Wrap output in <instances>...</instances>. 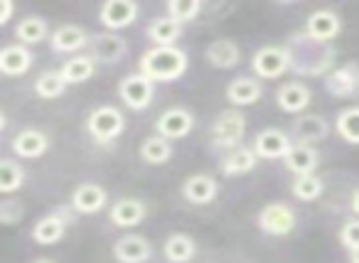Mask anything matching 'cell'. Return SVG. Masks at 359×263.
<instances>
[{
    "label": "cell",
    "instance_id": "e0dca14e",
    "mask_svg": "<svg viewBox=\"0 0 359 263\" xmlns=\"http://www.w3.org/2000/svg\"><path fill=\"white\" fill-rule=\"evenodd\" d=\"M11 150L15 158L37 160L50 150V138H47V133H42V130H37V128H25L13 138Z\"/></svg>",
    "mask_w": 359,
    "mask_h": 263
},
{
    "label": "cell",
    "instance_id": "7bdbcfd3",
    "mask_svg": "<svg viewBox=\"0 0 359 263\" xmlns=\"http://www.w3.org/2000/svg\"><path fill=\"white\" fill-rule=\"evenodd\" d=\"M35 263H55L52 258H40V261H35Z\"/></svg>",
    "mask_w": 359,
    "mask_h": 263
},
{
    "label": "cell",
    "instance_id": "6da1fadb",
    "mask_svg": "<svg viewBox=\"0 0 359 263\" xmlns=\"http://www.w3.org/2000/svg\"><path fill=\"white\" fill-rule=\"evenodd\" d=\"M285 52L290 57V72L298 76H327L334 69V50L332 42H320L308 32H295L285 40Z\"/></svg>",
    "mask_w": 359,
    "mask_h": 263
},
{
    "label": "cell",
    "instance_id": "f546056e",
    "mask_svg": "<svg viewBox=\"0 0 359 263\" xmlns=\"http://www.w3.org/2000/svg\"><path fill=\"white\" fill-rule=\"evenodd\" d=\"M50 30H47V20L40 15H25L20 22L15 25V40L20 45H40L47 40Z\"/></svg>",
    "mask_w": 359,
    "mask_h": 263
},
{
    "label": "cell",
    "instance_id": "5b68a950",
    "mask_svg": "<svg viewBox=\"0 0 359 263\" xmlns=\"http://www.w3.org/2000/svg\"><path fill=\"white\" fill-rule=\"evenodd\" d=\"M155 96V81H150L145 74L133 72V74H126L118 81V99L123 101V106L133 111H143L153 104Z\"/></svg>",
    "mask_w": 359,
    "mask_h": 263
},
{
    "label": "cell",
    "instance_id": "cb8c5ba5",
    "mask_svg": "<svg viewBox=\"0 0 359 263\" xmlns=\"http://www.w3.org/2000/svg\"><path fill=\"white\" fill-rule=\"evenodd\" d=\"M205 60L215 69H234L241 62V50L234 40L229 37H219V40H212L205 47Z\"/></svg>",
    "mask_w": 359,
    "mask_h": 263
},
{
    "label": "cell",
    "instance_id": "7c38bea8",
    "mask_svg": "<svg viewBox=\"0 0 359 263\" xmlns=\"http://www.w3.org/2000/svg\"><path fill=\"white\" fill-rule=\"evenodd\" d=\"M91 57L96 65H118L128 52V42L118 35V32H99L91 35Z\"/></svg>",
    "mask_w": 359,
    "mask_h": 263
},
{
    "label": "cell",
    "instance_id": "4fadbf2b",
    "mask_svg": "<svg viewBox=\"0 0 359 263\" xmlns=\"http://www.w3.org/2000/svg\"><path fill=\"white\" fill-rule=\"evenodd\" d=\"M330 135V123L325 116L320 114H305L298 116L290 126V138L293 143L300 145H315L320 140H325Z\"/></svg>",
    "mask_w": 359,
    "mask_h": 263
},
{
    "label": "cell",
    "instance_id": "484cf974",
    "mask_svg": "<svg viewBox=\"0 0 359 263\" xmlns=\"http://www.w3.org/2000/svg\"><path fill=\"white\" fill-rule=\"evenodd\" d=\"M283 165L295 175H313L320 165V153L315 150V145H300L293 143V148L288 150V155L283 158Z\"/></svg>",
    "mask_w": 359,
    "mask_h": 263
},
{
    "label": "cell",
    "instance_id": "83f0119b",
    "mask_svg": "<svg viewBox=\"0 0 359 263\" xmlns=\"http://www.w3.org/2000/svg\"><path fill=\"white\" fill-rule=\"evenodd\" d=\"M256 160H259V155H256L254 148H249V145H239V148L229 150V153L222 158V173L229 175V177L249 175L251 170L256 168Z\"/></svg>",
    "mask_w": 359,
    "mask_h": 263
},
{
    "label": "cell",
    "instance_id": "f1b7e54d",
    "mask_svg": "<svg viewBox=\"0 0 359 263\" xmlns=\"http://www.w3.org/2000/svg\"><path fill=\"white\" fill-rule=\"evenodd\" d=\"M197 253V243L190 234H170L163 243V256L170 263H190Z\"/></svg>",
    "mask_w": 359,
    "mask_h": 263
},
{
    "label": "cell",
    "instance_id": "d6986e66",
    "mask_svg": "<svg viewBox=\"0 0 359 263\" xmlns=\"http://www.w3.org/2000/svg\"><path fill=\"white\" fill-rule=\"evenodd\" d=\"M50 45L57 55H74L91 45V37L84 27L79 25H60L50 35Z\"/></svg>",
    "mask_w": 359,
    "mask_h": 263
},
{
    "label": "cell",
    "instance_id": "1f68e13d",
    "mask_svg": "<svg viewBox=\"0 0 359 263\" xmlns=\"http://www.w3.org/2000/svg\"><path fill=\"white\" fill-rule=\"evenodd\" d=\"M140 158L148 165H165L172 158V140L163 135H150L140 143Z\"/></svg>",
    "mask_w": 359,
    "mask_h": 263
},
{
    "label": "cell",
    "instance_id": "b9f144b4",
    "mask_svg": "<svg viewBox=\"0 0 359 263\" xmlns=\"http://www.w3.org/2000/svg\"><path fill=\"white\" fill-rule=\"evenodd\" d=\"M349 263H359V248L357 251H349Z\"/></svg>",
    "mask_w": 359,
    "mask_h": 263
},
{
    "label": "cell",
    "instance_id": "4316f807",
    "mask_svg": "<svg viewBox=\"0 0 359 263\" xmlns=\"http://www.w3.org/2000/svg\"><path fill=\"white\" fill-rule=\"evenodd\" d=\"M145 37L153 42V47H177V40L182 37V25L168 15L155 18L145 27Z\"/></svg>",
    "mask_w": 359,
    "mask_h": 263
},
{
    "label": "cell",
    "instance_id": "f35d334b",
    "mask_svg": "<svg viewBox=\"0 0 359 263\" xmlns=\"http://www.w3.org/2000/svg\"><path fill=\"white\" fill-rule=\"evenodd\" d=\"M339 243H342L347 251H357L359 248V219H349L339 229Z\"/></svg>",
    "mask_w": 359,
    "mask_h": 263
},
{
    "label": "cell",
    "instance_id": "d4e9b609",
    "mask_svg": "<svg viewBox=\"0 0 359 263\" xmlns=\"http://www.w3.org/2000/svg\"><path fill=\"white\" fill-rule=\"evenodd\" d=\"M32 62H35V57H32V52L27 50L25 45H20V42H15V45H8L0 50V72L6 76H22L30 72Z\"/></svg>",
    "mask_w": 359,
    "mask_h": 263
},
{
    "label": "cell",
    "instance_id": "4dcf8cb0",
    "mask_svg": "<svg viewBox=\"0 0 359 263\" xmlns=\"http://www.w3.org/2000/svg\"><path fill=\"white\" fill-rule=\"evenodd\" d=\"M94 72L96 60L91 55H76L62 65V76H65L67 84H84L94 76Z\"/></svg>",
    "mask_w": 359,
    "mask_h": 263
},
{
    "label": "cell",
    "instance_id": "3957f363",
    "mask_svg": "<svg viewBox=\"0 0 359 263\" xmlns=\"http://www.w3.org/2000/svg\"><path fill=\"white\" fill-rule=\"evenodd\" d=\"M123 130H126L123 114L111 104L96 106V109H91L89 116H86V133H89L99 145L114 143Z\"/></svg>",
    "mask_w": 359,
    "mask_h": 263
},
{
    "label": "cell",
    "instance_id": "8992f818",
    "mask_svg": "<svg viewBox=\"0 0 359 263\" xmlns=\"http://www.w3.org/2000/svg\"><path fill=\"white\" fill-rule=\"evenodd\" d=\"M251 69L259 79H278L290 72V57L283 45H266L251 57Z\"/></svg>",
    "mask_w": 359,
    "mask_h": 263
},
{
    "label": "cell",
    "instance_id": "ffe728a7",
    "mask_svg": "<svg viewBox=\"0 0 359 263\" xmlns=\"http://www.w3.org/2000/svg\"><path fill=\"white\" fill-rule=\"evenodd\" d=\"M145 214H148L145 202L138 197H121L118 202H114L109 209L111 224H114V227H121V229L138 227V224L145 219Z\"/></svg>",
    "mask_w": 359,
    "mask_h": 263
},
{
    "label": "cell",
    "instance_id": "7a4b0ae2",
    "mask_svg": "<svg viewBox=\"0 0 359 263\" xmlns=\"http://www.w3.org/2000/svg\"><path fill=\"white\" fill-rule=\"evenodd\" d=\"M190 60L187 52L180 47H150L138 60V72L155 84H170L185 74Z\"/></svg>",
    "mask_w": 359,
    "mask_h": 263
},
{
    "label": "cell",
    "instance_id": "e575fe53",
    "mask_svg": "<svg viewBox=\"0 0 359 263\" xmlns=\"http://www.w3.org/2000/svg\"><path fill=\"white\" fill-rule=\"evenodd\" d=\"M334 130L349 145H359V106H347L334 119Z\"/></svg>",
    "mask_w": 359,
    "mask_h": 263
},
{
    "label": "cell",
    "instance_id": "ac0fdd59",
    "mask_svg": "<svg viewBox=\"0 0 359 263\" xmlns=\"http://www.w3.org/2000/svg\"><path fill=\"white\" fill-rule=\"evenodd\" d=\"M114 258L118 263H145L150 256H153V246L145 236H138V234H126L118 241L114 243Z\"/></svg>",
    "mask_w": 359,
    "mask_h": 263
},
{
    "label": "cell",
    "instance_id": "7402d4cb",
    "mask_svg": "<svg viewBox=\"0 0 359 263\" xmlns=\"http://www.w3.org/2000/svg\"><path fill=\"white\" fill-rule=\"evenodd\" d=\"M109 192L96 182H84L72 192V209L76 214H96L106 207Z\"/></svg>",
    "mask_w": 359,
    "mask_h": 263
},
{
    "label": "cell",
    "instance_id": "ab89813d",
    "mask_svg": "<svg viewBox=\"0 0 359 263\" xmlns=\"http://www.w3.org/2000/svg\"><path fill=\"white\" fill-rule=\"evenodd\" d=\"M13 13H15V3L13 0H0V25L6 27L13 20Z\"/></svg>",
    "mask_w": 359,
    "mask_h": 263
},
{
    "label": "cell",
    "instance_id": "d590c367",
    "mask_svg": "<svg viewBox=\"0 0 359 263\" xmlns=\"http://www.w3.org/2000/svg\"><path fill=\"white\" fill-rule=\"evenodd\" d=\"M290 192H293L295 199H300V202H315V199L323 197L325 192V182L323 177H318V175H300V177L293 180V184H290Z\"/></svg>",
    "mask_w": 359,
    "mask_h": 263
},
{
    "label": "cell",
    "instance_id": "9a60e30c",
    "mask_svg": "<svg viewBox=\"0 0 359 263\" xmlns=\"http://www.w3.org/2000/svg\"><path fill=\"white\" fill-rule=\"evenodd\" d=\"M217 194H219V182L207 173H195L182 182V197L190 204H197V207L212 204Z\"/></svg>",
    "mask_w": 359,
    "mask_h": 263
},
{
    "label": "cell",
    "instance_id": "74e56055",
    "mask_svg": "<svg viewBox=\"0 0 359 263\" xmlns=\"http://www.w3.org/2000/svg\"><path fill=\"white\" fill-rule=\"evenodd\" d=\"M22 214H25V207H22L20 199L6 197L0 202V222L6 224V227H13V224L22 222Z\"/></svg>",
    "mask_w": 359,
    "mask_h": 263
},
{
    "label": "cell",
    "instance_id": "836d02e7",
    "mask_svg": "<svg viewBox=\"0 0 359 263\" xmlns=\"http://www.w3.org/2000/svg\"><path fill=\"white\" fill-rule=\"evenodd\" d=\"M67 81L62 76V69H50V72H42L40 76L35 79V94L45 101H52V99H60L62 94L67 91Z\"/></svg>",
    "mask_w": 359,
    "mask_h": 263
},
{
    "label": "cell",
    "instance_id": "52a82bcc",
    "mask_svg": "<svg viewBox=\"0 0 359 263\" xmlns=\"http://www.w3.org/2000/svg\"><path fill=\"white\" fill-rule=\"evenodd\" d=\"M256 222H259L261 231L269 234V236H288L295 229V224H298V217H295V212L290 209V204L271 202L261 209Z\"/></svg>",
    "mask_w": 359,
    "mask_h": 263
},
{
    "label": "cell",
    "instance_id": "60d3db41",
    "mask_svg": "<svg viewBox=\"0 0 359 263\" xmlns=\"http://www.w3.org/2000/svg\"><path fill=\"white\" fill-rule=\"evenodd\" d=\"M349 209L359 217V189H354L352 197H349Z\"/></svg>",
    "mask_w": 359,
    "mask_h": 263
},
{
    "label": "cell",
    "instance_id": "9c48e42d",
    "mask_svg": "<svg viewBox=\"0 0 359 263\" xmlns=\"http://www.w3.org/2000/svg\"><path fill=\"white\" fill-rule=\"evenodd\" d=\"M140 15V6L135 0H106L99 8V22L109 32H118L130 27Z\"/></svg>",
    "mask_w": 359,
    "mask_h": 263
},
{
    "label": "cell",
    "instance_id": "2e32d148",
    "mask_svg": "<svg viewBox=\"0 0 359 263\" xmlns=\"http://www.w3.org/2000/svg\"><path fill=\"white\" fill-rule=\"evenodd\" d=\"M226 101H229L234 109H244V106H254L264 96V86L254 76H236L226 84Z\"/></svg>",
    "mask_w": 359,
    "mask_h": 263
},
{
    "label": "cell",
    "instance_id": "8fae6325",
    "mask_svg": "<svg viewBox=\"0 0 359 263\" xmlns=\"http://www.w3.org/2000/svg\"><path fill=\"white\" fill-rule=\"evenodd\" d=\"M251 148L256 150L261 160H283L288 150L293 148V138L280 128H264L261 133H256Z\"/></svg>",
    "mask_w": 359,
    "mask_h": 263
},
{
    "label": "cell",
    "instance_id": "30bf717a",
    "mask_svg": "<svg viewBox=\"0 0 359 263\" xmlns=\"http://www.w3.org/2000/svg\"><path fill=\"white\" fill-rule=\"evenodd\" d=\"M192 128H195V116L187 109H180V106L163 111L155 121V135H163L168 140L185 138V135L192 133Z\"/></svg>",
    "mask_w": 359,
    "mask_h": 263
},
{
    "label": "cell",
    "instance_id": "277c9868",
    "mask_svg": "<svg viewBox=\"0 0 359 263\" xmlns=\"http://www.w3.org/2000/svg\"><path fill=\"white\" fill-rule=\"evenodd\" d=\"M246 135V116L239 109H226L212 123V145L219 150H234Z\"/></svg>",
    "mask_w": 359,
    "mask_h": 263
},
{
    "label": "cell",
    "instance_id": "d6a6232c",
    "mask_svg": "<svg viewBox=\"0 0 359 263\" xmlns=\"http://www.w3.org/2000/svg\"><path fill=\"white\" fill-rule=\"evenodd\" d=\"M22 184H25V168L15 158L0 160V192L6 194V197H11Z\"/></svg>",
    "mask_w": 359,
    "mask_h": 263
},
{
    "label": "cell",
    "instance_id": "5bb4252c",
    "mask_svg": "<svg viewBox=\"0 0 359 263\" xmlns=\"http://www.w3.org/2000/svg\"><path fill=\"white\" fill-rule=\"evenodd\" d=\"M72 222L69 212H65V209H57V212H50L45 214V217L40 219V222H35V227H32V241L40 243V246H55V243H60L62 238H65V231H67V224Z\"/></svg>",
    "mask_w": 359,
    "mask_h": 263
},
{
    "label": "cell",
    "instance_id": "44dd1931",
    "mask_svg": "<svg viewBox=\"0 0 359 263\" xmlns=\"http://www.w3.org/2000/svg\"><path fill=\"white\" fill-rule=\"evenodd\" d=\"M339 30H342V18L327 8L310 13L308 22H305V32L320 42H332L339 35Z\"/></svg>",
    "mask_w": 359,
    "mask_h": 263
},
{
    "label": "cell",
    "instance_id": "8d00e7d4",
    "mask_svg": "<svg viewBox=\"0 0 359 263\" xmlns=\"http://www.w3.org/2000/svg\"><path fill=\"white\" fill-rule=\"evenodd\" d=\"M200 13H202L200 0H170L168 3V18H172V20L180 22V25L197 20Z\"/></svg>",
    "mask_w": 359,
    "mask_h": 263
},
{
    "label": "cell",
    "instance_id": "603a6c76",
    "mask_svg": "<svg viewBox=\"0 0 359 263\" xmlns=\"http://www.w3.org/2000/svg\"><path fill=\"white\" fill-rule=\"evenodd\" d=\"M313 101V91L303 81H285L278 91H276V104L280 106V111L285 114H300L305 111Z\"/></svg>",
    "mask_w": 359,
    "mask_h": 263
},
{
    "label": "cell",
    "instance_id": "ba28073f",
    "mask_svg": "<svg viewBox=\"0 0 359 263\" xmlns=\"http://www.w3.org/2000/svg\"><path fill=\"white\" fill-rule=\"evenodd\" d=\"M325 91L332 99H359V65L357 62H347L339 65L325 76Z\"/></svg>",
    "mask_w": 359,
    "mask_h": 263
}]
</instances>
